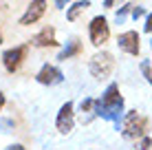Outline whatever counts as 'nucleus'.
I'll use <instances>...</instances> for the list:
<instances>
[{
  "label": "nucleus",
  "mask_w": 152,
  "mask_h": 150,
  "mask_svg": "<svg viewBox=\"0 0 152 150\" xmlns=\"http://www.w3.org/2000/svg\"><path fill=\"white\" fill-rule=\"evenodd\" d=\"M69 2H71V0H55V7H57V9H64Z\"/></svg>",
  "instance_id": "412c9836"
},
{
  "label": "nucleus",
  "mask_w": 152,
  "mask_h": 150,
  "mask_svg": "<svg viewBox=\"0 0 152 150\" xmlns=\"http://www.w3.org/2000/svg\"><path fill=\"white\" fill-rule=\"evenodd\" d=\"M143 15H145V9H143V7H132V18H134V20L143 18Z\"/></svg>",
  "instance_id": "a211bd4d"
},
{
  "label": "nucleus",
  "mask_w": 152,
  "mask_h": 150,
  "mask_svg": "<svg viewBox=\"0 0 152 150\" xmlns=\"http://www.w3.org/2000/svg\"><path fill=\"white\" fill-rule=\"evenodd\" d=\"M117 44H119V49H121L124 53H128V55H139V51H141L137 31H126V33H121L117 38Z\"/></svg>",
  "instance_id": "6e6552de"
},
{
  "label": "nucleus",
  "mask_w": 152,
  "mask_h": 150,
  "mask_svg": "<svg viewBox=\"0 0 152 150\" xmlns=\"http://www.w3.org/2000/svg\"><path fill=\"white\" fill-rule=\"evenodd\" d=\"M150 148H152V137L150 135L141 137L139 141H137V150H150Z\"/></svg>",
  "instance_id": "dca6fc26"
},
{
  "label": "nucleus",
  "mask_w": 152,
  "mask_h": 150,
  "mask_svg": "<svg viewBox=\"0 0 152 150\" xmlns=\"http://www.w3.org/2000/svg\"><path fill=\"white\" fill-rule=\"evenodd\" d=\"M141 73H143V77L148 80V84H152V69H150V62L148 60L141 62Z\"/></svg>",
  "instance_id": "f3484780"
},
{
  "label": "nucleus",
  "mask_w": 152,
  "mask_h": 150,
  "mask_svg": "<svg viewBox=\"0 0 152 150\" xmlns=\"http://www.w3.org/2000/svg\"><path fill=\"white\" fill-rule=\"evenodd\" d=\"M31 44L44 49V46H57L60 42L55 40V29H53V27H44L42 31H38V33L31 38Z\"/></svg>",
  "instance_id": "9b49d317"
},
{
  "label": "nucleus",
  "mask_w": 152,
  "mask_h": 150,
  "mask_svg": "<svg viewBox=\"0 0 152 150\" xmlns=\"http://www.w3.org/2000/svg\"><path fill=\"white\" fill-rule=\"evenodd\" d=\"M0 44H2V33H0Z\"/></svg>",
  "instance_id": "b1692460"
},
{
  "label": "nucleus",
  "mask_w": 152,
  "mask_h": 150,
  "mask_svg": "<svg viewBox=\"0 0 152 150\" xmlns=\"http://www.w3.org/2000/svg\"><path fill=\"white\" fill-rule=\"evenodd\" d=\"M46 13V0H31V4L27 7V11L20 18V27H29V24H35L42 15Z\"/></svg>",
  "instance_id": "0eeeda50"
},
{
  "label": "nucleus",
  "mask_w": 152,
  "mask_h": 150,
  "mask_svg": "<svg viewBox=\"0 0 152 150\" xmlns=\"http://www.w3.org/2000/svg\"><path fill=\"white\" fill-rule=\"evenodd\" d=\"M80 53H82V42H80V38H71L69 42H66V46L60 51L57 60H60V62H66V60L75 58V55H80Z\"/></svg>",
  "instance_id": "f8f14e48"
},
{
  "label": "nucleus",
  "mask_w": 152,
  "mask_h": 150,
  "mask_svg": "<svg viewBox=\"0 0 152 150\" xmlns=\"http://www.w3.org/2000/svg\"><path fill=\"white\" fill-rule=\"evenodd\" d=\"M95 117H99V102L91 100V97L82 100V104H80V121L84 126H88Z\"/></svg>",
  "instance_id": "9d476101"
},
{
  "label": "nucleus",
  "mask_w": 152,
  "mask_h": 150,
  "mask_svg": "<svg viewBox=\"0 0 152 150\" xmlns=\"http://www.w3.org/2000/svg\"><path fill=\"white\" fill-rule=\"evenodd\" d=\"M27 53H29V44H20V46H13V49H7L2 53V64L9 73H15V71L22 66V62L27 60Z\"/></svg>",
  "instance_id": "39448f33"
},
{
  "label": "nucleus",
  "mask_w": 152,
  "mask_h": 150,
  "mask_svg": "<svg viewBox=\"0 0 152 150\" xmlns=\"http://www.w3.org/2000/svg\"><path fill=\"white\" fill-rule=\"evenodd\" d=\"M132 7H134V4H130V2H128V4H124V7L119 9V11H117V15H115V20H117V22L121 24L124 20H126V15H128V11H132Z\"/></svg>",
  "instance_id": "4468645a"
},
{
  "label": "nucleus",
  "mask_w": 152,
  "mask_h": 150,
  "mask_svg": "<svg viewBox=\"0 0 152 150\" xmlns=\"http://www.w3.org/2000/svg\"><path fill=\"white\" fill-rule=\"evenodd\" d=\"M13 128H15L13 119H0V132H2V135H9V132H13Z\"/></svg>",
  "instance_id": "2eb2a0df"
},
{
  "label": "nucleus",
  "mask_w": 152,
  "mask_h": 150,
  "mask_svg": "<svg viewBox=\"0 0 152 150\" xmlns=\"http://www.w3.org/2000/svg\"><path fill=\"white\" fill-rule=\"evenodd\" d=\"M4 150H27V148H24L22 143H11V146H7Z\"/></svg>",
  "instance_id": "aec40b11"
},
{
  "label": "nucleus",
  "mask_w": 152,
  "mask_h": 150,
  "mask_svg": "<svg viewBox=\"0 0 152 150\" xmlns=\"http://www.w3.org/2000/svg\"><path fill=\"white\" fill-rule=\"evenodd\" d=\"M88 38H91L93 46H102L108 42L110 38V27H108V20L104 15H95L88 24Z\"/></svg>",
  "instance_id": "20e7f679"
},
{
  "label": "nucleus",
  "mask_w": 152,
  "mask_h": 150,
  "mask_svg": "<svg viewBox=\"0 0 152 150\" xmlns=\"http://www.w3.org/2000/svg\"><path fill=\"white\" fill-rule=\"evenodd\" d=\"M97 102H99V117L106 121H113L115 128L119 130V126L124 124V97L119 93V86L115 82L108 84L102 100H97Z\"/></svg>",
  "instance_id": "f257e3e1"
},
{
  "label": "nucleus",
  "mask_w": 152,
  "mask_h": 150,
  "mask_svg": "<svg viewBox=\"0 0 152 150\" xmlns=\"http://www.w3.org/2000/svg\"><path fill=\"white\" fill-rule=\"evenodd\" d=\"M35 80H38L40 84H44V86H55V84H60V82L64 80V75H62V71L57 69V66H53V64H44V66L38 71Z\"/></svg>",
  "instance_id": "1a4fd4ad"
},
{
  "label": "nucleus",
  "mask_w": 152,
  "mask_h": 150,
  "mask_svg": "<svg viewBox=\"0 0 152 150\" xmlns=\"http://www.w3.org/2000/svg\"><path fill=\"white\" fill-rule=\"evenodd\" d=\"M2 108H4V93L0 91V110H2Z\"/></svg>",
  "instance_id": "5701e85b"
},
{
  "label": "nucleus",
  "mask_w": 152,
  "mask_h": 150,
  "mask_svg": "<svg viewBox=\"0 0 152 150\" xmlns=\"http://www.w3.org/2000/svg\"><path fill=\"white\" fill-rule=\"evenodd\" d=\"M88 7H91V0H77V2H73L69 7V11H66V20H69V22H75Z\"/></svg>",
  "instance_id": "ddd939ff"
},
{
  "label": "nucleus",
  "mask_w": 152,
  "mask_h": 150,
  "mask_svg": "<svg viewBox=\"0 0 152 150\" xmlns=\"http://www.w3.org/2000/svg\"><path fill=\"white\" fill-rule=\"evenodd\" d=\"M73 124H75V110H73V102H66V104L60 106V113L55 117V128L62 135H69L73 130Z\"/></svg>",
  "instance_id": "423d86ee"
},
{
  "label": "nucleus",
  "mask_w": 152,
  "mask_h": 150,
  "mask_svg": "<svg viewBox=\"0 0 152 150\" xmlns=\"http://www.w3.org/2000/svg\"><path fill=\"white\" fill-rule=\"evenodd\" d=\"M121 128H124V137L126 139H132V141H139L141 137H145L148 135V128H150V121H148V117H141L137 110H128L124 115V124H121Z\"/></svg>",
  "instance_id": "f03ea898"
},
{
  "label": "nucleus",
  "mask_w": 152,
  "mask_h": 150,
  "mask_svg": "<svg viewBox=\"0 0 152 150\" xmlns=\"http://www.w3.org/2000/svg\"><path fill=\"white\" fill-rule=\"evenodd\" d=\"M88 71H91V75L95 77L97 82L108 80L110 73L115 71V58H113V53H108V51H99V53H95L91 58Z\"/></svg>",
  "instance_id": "7ed1b4c3"
},
{
  "label": "nucleus",
  "mask_w": 152,
  "mask_h": 150,
  "mask_svg": "<svg viewBox=\"0 0 152 150\" xmlns=\"http://www.w3.org/2000/svg\"><path fill=\"white\" fill-rule=\"evenodd\" d=\"M143 31L145 33H152V13L145 15V24H143Z\"/></svg>",
  "instance_id": "6ab92c4d"
},
{
  "label": "nucleus",
  "mask_w": 152,
  "mask_h": 150,
  "mask_svg": "<svg viewBox=\"0 0 152 150\" xmlns=\"http://www.w3.org/2000/svg\"><path fill=\"white\" fill-rule=\"evenodd\" d=\"M115 2H117V0H104V7H106V9H113Z\"/></svg>",
  "instance_id": "4be33fe9"
}]
</instances>
